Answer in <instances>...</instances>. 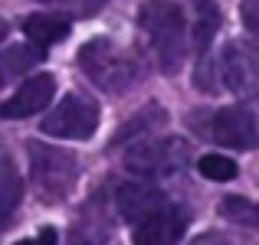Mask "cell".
I'll list each match as a JSON object with an SVG mask.
<instances>
[{
    "instance_id": "obj_1",
    "label": "cell",
    "mask_w": 259,
    "mask_h": 245,
    "mask_svg": "<svg viewBox=\"0 0 259 245\" xmlns=\"http://www.w3.org/2000/svg\"><path fill=\"white\" fill-rule=\"evenodd\" d=\"M141 33L151 43V52L158 59L161 72H177L187 56V20L184 10L171 0H148L138 13Z\"/></svg>"
},
{
    "instance_id": "obj_2",
    "label": "cell",
    "mask_w": 259,
    "mask_h": 245,
    "mask_svg": "<svg viewBox=\"0 0 259 245\" xmlns=\"http://www.w3.org/2000/svg\"><path fill=\"white\" fill-rule=\"evenodd\" d=\"M79 66L102 92H132L141 82V66L135 59V52H128L125 46H118L115 39H89L79 49Z\"/></svg>"
},
{
    "instance_id": "obj_3",
    "label": "cell",
    "mask_w": 259,
    "mask_h": 245,
    "mask_svg": "<svg viewBox=\"0 0 259 245\" xmlns=\"http://www.w3.org/2000/svg\"><path fill=\"white\" fill-rule=\"evenodd\" d=\"M26 154H30V180L36 187V196L46 203L66 200L79 180L76 154L63 151V147H53L46 141H30Z\"/></svg>"
},
{
    "instance_id": "obj_4",
    "label": "cell",
    "mask_w": 259,
    "mask_h": 245,
    "mask_svg": "<svg viewBox=\"0 0 259 245\" xmlns=\"http://www.w3.org/2000/svg\"><path fill=\"white\" fill-rule=\"evenodd\" d=\"M190 163V147L181 138H145L125 154V167L145 180H167L184 173Z\"/></svg>"
},
{
    "instance_id": "obj_5",
    "label": "cell",
    "mask_w": 259,
    "mask_h": 245,
    "mask_svg": "<svg viewBox=\"0 0 259 245\" xmlns=\"http://www.w3.org/2000/svg\"><path fill=\"white\" fill-rule=\"evenodd\" d=\"M194 125L203 138L217 141L223 147H233V151L259 147V118L246 108H220V111L197 114Z\"/></svg>"
},
{
    "instance_id": "obj_6",
    "label": "cell",
    "mask_w": 259,
    "mask_h": 245,
    "mask_svg": "<svg viewBox=\"0 0 259 245\" xmlns=\"http://www.w3.org/2000/svg\"><path fill=\"white\" fill-rule=\"evenodd\" d=\"M223 79V88H230L240 98H256L259 95V36H243L227 43L217 66Z\"/></svg>"
},
{
    "instance_id": "obj_7",
    "label": "cell",
    "mask_w": 259,
    "mask_h": 245,
    "mask_svg": "<svg viewBox=\"0 0 259 245\" xmlns=\"http://www.w3.org/2000/svg\"><path fill=\"white\" fill-rule=\"evenodd\" d=\"M99 128V105L85 95H66L53 111H46L39 131L59 141H89Z\"/></svg>"
},
{
    "instance_id": "obj_8",
    "label": "cell",
    "mask_w": 259,
    "mask_h": 245,
    "mask_svg": "<svg viewBox=\"0 0 259 245\" xmlns=\"http://www.w3.org/2000/svg\"><path fill=\"white\" fill-rule=\"evenodd\" d=\"M167 193L158 187H151V183H121L118 190H115V209H118V216L125 222H132V226H138L141 219H148L151 213H158V209L167 206Z\"/></svg>"
},
{
    "instance_id": "obj_9",
    "label": "cell",
    "mask_w": 259,
    "mask_h": 245,
    "mask_svg": "<svg viewBox=\"0 0 259 245\" xmlns=\"http://www.w3.org/2000/svg\"><path fill=\"white\" fill-rule=\"evenodd\" d=\"M56 95V79L50 72H39V76H30L10 98L0 105V118H30V114L43 111L46 105Z\"/></svg>"
},
{
    "instance_id": "obj_10",
    "label": "cell",
    "mask_w": 259,
    "mask_h": 245,
    "mask_svg": "<svg viewBox=\"0 0 259 245\" xmlns=\"http://www.w3.org/2000/svg\"><path fill=\"white\" fill-rule=\"evenodd\" d=\"M184 229H187V213L174 203H167L164 209L151 213L148 219L135 226V245H177Z\"/></svg>"
},
{
    "instance_id": "obj_11",
    "label": "cell",
    "mask_w": 259,
    "mask_h": 245,
    "mask_svg": "<svg viewBox=\"0 0 259 245\" xmlns=\"http://www.w3.org/2000/svg\"><path fill=\"white\" fill-rule=\"evenodd\" d=\"M23 33L30 36L33 46L46 49V46L66 39V33H69V20L59 17V13H30V17L23 20Z\"/></svg>"
},
{
    "instance_id": "obj_12",
    "label": "cell",
    "mask_w": 259,
    "mask_h": 245,
    "mask_svg": "<svg viewBox=\"0 0 259 245\" xmlns=\"http://www.w3.org/2000/svg\"><path fill=\"white\" fill-rule=\"evenodd\" d=\"M164 125H167L164 108H161V105H151V108H145V111H138L132 121H125V125H121V131L115 134V147L135 144V141H145V138H151V131H161Z\"/></svg>"
},
{
    "instance_id": "obj_13",
    "label": "cell",
    "mask_w": 259,
    "mask_h": 245,
    "mask_svg": "<svg viewBox=\"0 0 259 245\" xmlns=\"http://www.w3.org/2000/svg\"><path fill=\"white\" fill-rule=\"evenodd\" d=\"M46 52H39V46H10L0 52V88L10 85L13 79H20L23 72H30L33 66L43 63Z\"/></svg>"
},
{
    "instance_id": "obj_14",
    "label": "cell",
    "mask_w": 259,
    "mask_h": 245,
    "mask_svg": "<svg viewBox=\"0 0 259 245\" xmlns=\"http://www.w3.org/2000/svg\"><path fill=\"white\" fill-rule=\"evenodd\" d=\"M69 245H108V219L102 213V203L99 209L85 206V213L79 216V222L69 232Z\"/></svg>"
},
{
    "instance_id": "obj_15",
    "label": "cell",
    "mask_w": 259,
    "mask_h": 245,
    "mask_svg": "<svg viewBox=\"0 0 259 245\" xmlns=\"http://www.w3.org/2000/svg\"><path fill=\"white\" fill-rule=\"evenodd\" d=\"M197 7V23H194V46L197 52H210V43H213L217 30H220V10L213 7V0H194Z\"/></svg>"
},
{
    "instance_id": "obj_16",
    "label": "cell",
    "mask_w": 259,
    "mask_h": 245,
    "mask_svg": "<svg viewBox=\"0 0 259 245\" xmlns=\"http://www.w3.org/2000/svg\"><path fill=\"white\" fill-rule=\"evenodd\" d=\"M20 196H23L20 173L13 170L10 160H0V226H4V222H10V216L17 213Z\"/></svg>"
},
{
    "instance_id": "obj_17",
    "label": "cell",
    "mask_w": 259,
    "mask_h": 245,
    "mask_svg": "<svg viewBox=\"0 0 259 245\" xmlns=\"http://www.w3.org/2000/svg\"><path fill=\"white\" fill-rule=\"evenodd\" d=\"M220 216L236 226L259 229V203L246 200V196H223L220 200Z\"/></svg>"
},
{
    "instance_id": "obj_18",
    "label": "cell",
    "mask_w": 259,
    "mask_h": 245,
    "mask_svg": "<svg viewBox=\"0 0 259 245\" xmlns=\"http://www.w3.org/2000/svg\"><path fill=\"white\" fill-rule=\"evenodd\" d=\"M197 167H200L203 176H210V180H217V183L233 180V176H236V160L233 157H223V154H203Z\"/></svg>"
},
{
    "instance_id": "obj_19",
    "label": "cell",
    "mask_w": 259,
    "mask_h": 245,
    "mask_svg": "<svg viewBox=\"0 0 259 245\" xmlns=\"http://www.w3.org/2000/svg\"><path fill=\"white\" fill-rule=\"evenodd\" d=\"M43 4H53V7H66V10L79 13V17H92L105 7V0H43Z\"/></svg>"
},
{
    "instance_id": "obj_20",
    "label": "cell",
    "mask_w": 259,
    "mask_h": 245,
    "mask_svg": "<svg viewBox=\"0 0 259 245\" xmlns=\"http://www.w3.org/2000/svg\"><path fill=\"white\" fill-rule=\"evenodd\" d=\"M240 13H243V26H246L253 36H259V0H243Z\"/></svg>"
},
{
    "instance_id": "obj_21",
    "label": "cell",
    "mask_w": 259,
    "mask_h": 245,
    "mask_svg": "<svg viewBox=\"0 0 259 245\" xmlns=\"http://www.w3.org/2000/svg\"><path fill=\"white\" fill-rule=\"evenodd\" d=\"M17 245H56V229H43V232L30 235V239H23Z\"/></svg>"
},
{
    "instance_id": "obj_22",
    "label": "cell",
    "mask_w": 259,
    "mask_h": 245,
    "mask_svg": "<svg viewBox=\"0 0 259 245\" xmlns=\"http://www.w3.org/2000/svg\"><path fill=\"white\" fill-rule=\"evenodd\" d=\"M190 245H230V242L223 239V235H217V232H207V235H197Z\"/></svg>"
},
{
    "instance_id": "obj_23",
    "label": "cell",
    "mask_w": 259,
    "mask_h": 245,
    "mask_svg": "<svg viewBox=\"0 0 259 245\" xmlns=\"http://www.w3.org/2000/svg\"><path fill=\"white\" fill-rule=\"evenodd\" d=\"M7 33H10V26H7L4 20H0V39H7Z\"/></svg>"
}]
</instances>
